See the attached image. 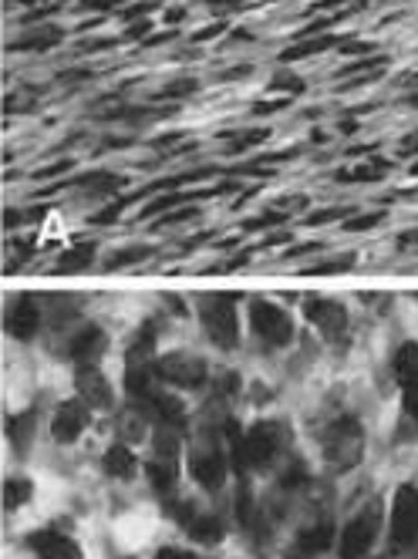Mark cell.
Segmentation results:
<instances>
[{"instance_id":"obj_1","label":"cell","mask_w":418,"mask_h":559,"mask_svg":"<svg viewBox=\"0 0 418 559\" xmlns=\"http://www.w3.org/2000/svg\"><path fill=\"white\" fill-rule=\"evenodd\" d=\"M227 435V425L216 421V405H206L203 411V431L196 435L190 452V476L203 488H219L227 478V455L219 439Z\"/></svg>"},{"instance_id":"obj_2","label":"cell","mask_w":418,"mask_h":559,"mask_svg":"<svg viewBox=\"0 0 418 559\" xmlns=\"http://www.w3.org/2000/svg\"><path fill=\"white\" fill-rule=\"evenodd\" d=\"M233 304H237V294H199L196 297V310H199L206 337L219 351H233L239 344V323Z\"/></svg>"},{"instance_id":"obj_3","label":"cell","mask_w":418,"mask_h":559,"mask_svg":"<svg viewBox=\"0 0 418 559\" xmlns=\"http://www.w3.org/2000/svg\"><path fill=\"white\" fill-rule=\"evenodd\" d=\"M324 458L335 472H351L365 458V431L355 418H337L324 431Z\"/></svg>"},{"instance_id":"obj_4","label":"cell","mask_w":418,"mask_h":559,"mask_svg":"<svg viewBox=\"0 0 418 559\" xmlns=\"http://www.w3.org/2000/svg\"><path fill=\"white\" fill-rule=\"evenodd\" d=\"M287 441V429L280 421H260L243 435V455H239V468H267L274 462L280 448Z\"/></svg>"},{"instance_id":"obj_5","label":"cell","mask_w":418,"mask_h":559,"mask_svg":"<svg viewBox=\"0 0 418 559\" xmlns=\"http://www.w3.org/2000/svg\"><path fill=\"white\" fill-rule=\"evenodd\" d=\"M378 533H382V502L371 499L368 506L347 523L345 535H341V559H368Z\"/></svg>"},{"instance_id":"obj_6","label":"cell","mask_w":418,"mask_h":559,"mask_svg":"<svg viewBox=\"0 0 418 559\" xmlns=\"http://www.w3.org/2000/svg\"><path fill=\"white\" fill-rule=\"evenodd\" d=\"M145 472L159 492H169L176 486V478H180V439H176V431H169V425H159L156 441H152V458L145 462Z\"/></svg>"},{"instance_id":"obj_7","label":"cell","mask_w":418,"mask_h":559,"mask_svg":"<svg viewBox=\"0 0 418 559\" xmlns=\"http://www.w3.org/2000/svg\"><path fill=\"white\" fill-rule=\"evenodd\" d=\"M394 549H412L418 543V488L398 486L392 499V525H388Z\"/></svg>"},{"instance_id":"obj_8","label":"cell","mask_w":418,"mask_h":559,"mask_svg":"<svg viewBox=\"0 0 418 559\" xmlns=\"http://www.w3.org/2000/svg\"><path fill=\"white\" fill-rule=\"evenodd\" d=\"M250 327L263 344L270 347H287L294 341V321L284 307L267 304V300H253L250 304Z\"/></svg>"},{"instance_id":"obj_9","label":"cell","mask_w":418,"mask_h":559,"mask_svg":"<svg viewBox=\"0 0 418 559\" xmlns=\"http://www.w3.org/2000/svg\"><path fill=\"white\" fill-rule=\"evenodd\" d=\"M159 381L176 384V388H199L209 378V368L199 354H186V351H172V354L156 357Z\"/></svg>"},{"instance_id":"obj_10","label":"cell","mask_w":418,"mask_h":559,"mask_svg":"<svg viewBox=\"0 0 418 559\" xmlns=\"http://www.w3.org/2000/svg\"><path fill=\"white\" fill-rule=\"evenodd\" d=\"M304 313L307 321L321 331V337L327 344H345L347 341V310L337 300L327 297H307L304 300Z\"/></svg>"},{"instance_id":"obj_11","label":"cell","mask_w":418,"mask_h":559,"mask_svg":"<svg viewBox=\"0 0 418 559\" xmlns=\"http://www.w3.org/2000/svg\"><path fill=\"white\" fill-rule=\"evenodd\" d=\"M176 519H180L182 533L196 539V543H203V546H216V543H223V523H219V516L213 512H199L192 502H180L176 506Z\"/></svg>"},{"instance_id":"obj_12","label":"cell","mask_w":418,"mask_h":559,"mask_svg":"<svg viewBox=\"0 0 418 559\" xmlns=\"http://www.w3.org/2000/svg\"><path fill=\"white\" fill-rule=\"evenodd\" d=\"M41 327V307L31 294H17L7 304V313H4V331L11 333L14 341H31Z\"/></svg>"},{"instance_id":"obj_13","label":"cell","mask_w":418,"mask_h":559,"mask_svg":"<svg viewBox=\"0 0 418 559\" xmlns=\"http://www.w3.org/2000/svg\"><path fill=\"white\" fill-rule=\"evenodd\" d=\"M88 411H92V408L84 405L82 398L61 401L54 418H51V435H54V441H61V445H74V441L82 439V431L88 429V421H92Z\"/></svg>"},{"instance_id":"obj_14","label":"cell","mask_w":418,"mask_h":559,"mask_svg":"<svg viewBox=\"0 0 418 559\" xmlns=\"http://www.w3.org/2000/svg\"><path fill=\"white\" fill-rule=\"evenodd\" d=\"M394 378L405 398V411L412 418H418V344H402L394 354Z\"/></svg>"},{"instance_id":"obj_15","label":"cell","mask_w":418,"mask_h":559,"mask_svg":"<svg viewBox=\"0 0 418 559\" xmlns=\"http://www.w3.org/2000/svg\"><path fill=\"white\" fill-rule=\"evenodd\" d=\"M27 546L37 559H82L78 543L58 529H37V533L27 535Z\"/></svg>"},{"instance_id":"obj_16","label":"cell","mask_w":418,"mask_h":559,"mask_svg":"<svg viewBox=\"0 0 418 559\" xmlns=\"http://www.w3.org/2000/svg\"><path fill=\"white\" fill-rule=\"evenodd\" d=\"M74 388L88 408H108L112 405V384L95 364H78L74 371Z\"/></svg>"},{"instance_id":"obj_17","label":"cell","mask_w":418,"mask_h":559,"mask_svg":"<svg viewBox=\"0 0 418 559\" xmlns=\"http://www.w3.org/2000/svg\"><path fill=\"white\" fill-rule=\"evenodd\" d=\"M108 347V337L102 327H95V323H88V327H82L78 333H72V341H68V357L72 361H78V364H95L98 357L105 354Z\"/></svg>"},{"instance_id":"obj_18","label":"cell","mask_w":418,"mask_h":559,"mask_svg":"<svg viewBox=\"0 0 418 559\" xmlns=\"http://www.w3.org/2000/svg\"><path fill=\"white\" fill-rule=\"evenodd\" d=\"M335 543V523L331 519H314L311 525H304L297 535V549L304 556H314V553H324Z\"/></svg>"},{"instance_id":"obj_19","label":"cell","mask_w":418,"mask_h":559,"mask_svg":"<svg viewBox=\"0 0 418 559\" xmlns=\"http://www.w3.org/2000/svg\"><path fill=\"white\" fill-rule=\"evenodd\" d=\"M4 431H7V439H11L14 452L27 455L31 441H34V431H37V415H34V411H21V415H11L7 421H4Z\"/></svg>"},{"instance_id":"obj_20","label":"cell","mask_w":418,"mask_h":559,"mask_svg":"<svg viewBox=\"0 0 418 559\" xmlns=\"http://www.w3.org/2000/svg\"><path fill=\"white\" fill-rule=\"evenodd\" d=\"M102 468H105V476H112V478H131L135 476V468H139V462H135V455H131L129 445L115 441V445L102 455Z\"/></svg>"},{"instance_id":"obj_21","label":"cell","mask_w":418,"mask_h":559,"mask_svg":"<svg viewBox=\"0 0 418 559\" xmlns=\"http://www.w3.org/2000/svg\"><path fill=\"white\" fill-rule=\"evenodd\" d=\"M156 327L152 323H142L139 331H135V337H131L129 351H125V361L129 364H152L156 361Z\"/></svg>"},{"instance_id":"obj_22","label":"cell","mask_w":418,"mask_h":559,"mask_svg":"<svg viewBox=\"0 0 418 559\" xmlns=\"http://www.w3.org/2000/svg\"><path fill=\"white\" fill-rule=\"evenodd\" d=\"M145 431H149V415H145V408H139L135 401H131V405L119 415L122 441H142Z\"/></svg>"},{"instance_id":"obj_23","label":"cell","mask_w":418,"mask_h":559,"mask_svg":"<svg viewBox=\"0 0 418 559\" xmlns=\"http://www.w3.org/2000/svg\"><path fill=\"white\" fill-rule=\"evenodd\" d=\"M95 263V246L88 243V246H74V250L61 253L58 256V274H82V270H88Z\"/></svg>"},{"instance_id":"obj_24","label":"cell","mask_w":418,"mask_h":559,"mask_svg":"<svg viewBox=\"0 0 418 559\" xmlns=\"http://www.w3.org/2000/svg\"><path fill=\"white\" fill-rule=\"evenodd\" d=\"M31 496H34V488H31L27 478H7V482H4V509L7 512L21 509Z\"/></svg>"},{"instance_id":"obj_25","label":"cell","mask_w":418,"mask_h":559,"mask_svg":"<svg viewBox=\"0 0 418 559\" xmlns=\"http://www.w3.org/2000/svg\"><path fill=\"white\" fill-rule=\"evenodd\" d=\"M152 256V250L149 246H129V250H119L112 253L105 260V270H125V266H135V263H145Z\"/></svg>"},{"instance_id":"obj_26","label":"cell","mask_w":418,"mask_h":559,"mask_svg":"<svg viewBox=\"0 0 418 559\" xmlns=\"http://www.w3.org/2000/svg\"><path fill=\"white\" fill-rule=\"evenodd\" d=\"M351 266H355V256L345 253V256H337V260L314 263V266H307V274H345V270H351Z\"/></svg>"},{"instance_id":"obj_27","label":"cell","mask_w":418,"mask_h":559,"mask_svg":"<svg viewBox=\"0 0 418 559\" xmlns=\"http://www.w3.org/2000/svg\"><path fill=\"white\" fill-rule=\"evenodd\" d=\"M384 216L382 213H371V216H355V219H351V223H347V233H365V229H371V226H378V223H382Z\"/></svg>"},{"instance_id":"obj_28","label":"cell","mask_w":418,"mask_h":559,"mask_svg":"<svg viewBox=\"0 0 418 559\" xmlns=\"http://www.w3.org/2000/svg\"><path fill=\"white\" fill-rule=\"evenodd\" d=\"M156 559H199V556L190 553V549H180V546H162L156 553Z\"/></svg>"},{"instance_id":"obj_29","label":"cell","mask_w":418,"mask_h":559,"mask_svg":"<svg viewBox=\"0 0 418 559\" xmlns=\"http://www.w3.org/2000/svg\"><path fill=\"white\" fill-rule=\"evenodd\" d=\"M337 209H324V213H314L311 219H307V223H311V226H317V223H327V219H337Z\"/></svg>"},{"instance_id":"obj_30","label":"cell","mask_w":418,"mask_h":559,"mask_svg":"<svg viewBox=\"0 0 418 559\" xmlns=\"http://www.w3.org/2000/svg\"><path fill=\"white\" fill-rule=\"evenodd\" d=\"M17 219H21V213H14V209L4 216V223H7V226H17Z\"/></svg>"}]
</instances>
